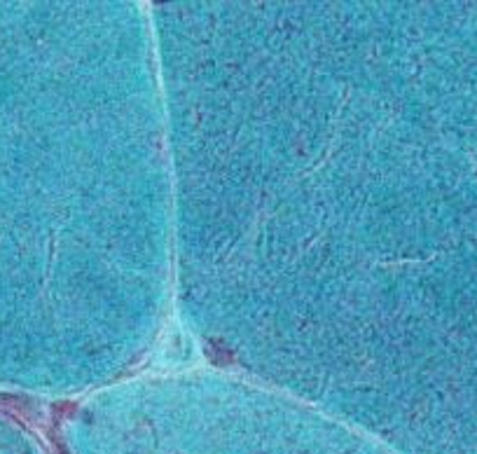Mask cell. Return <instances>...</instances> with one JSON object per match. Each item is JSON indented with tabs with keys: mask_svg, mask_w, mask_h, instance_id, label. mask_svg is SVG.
<instances>
[{
	"mask_svg": "<svg viewBox=\"0 0 477 454\" xmlns=\"http://www.w3.org/2000/svg\"><path fill=\"white\" fill-rule=\"evenodd\" d=\"M257 441H241L237 448L232 443L201 441V438H183V441H129L122 448H110V454H360L358 450H326L316 445L313 450H302L290 441H277V436H255ZM108 454V452H106Z\"/></svg>",
	"mask_w": 477,
	"mask_h": 454,
	"instance_id": "6da1fadb",
	"label": "cell"
}]
</instances>
